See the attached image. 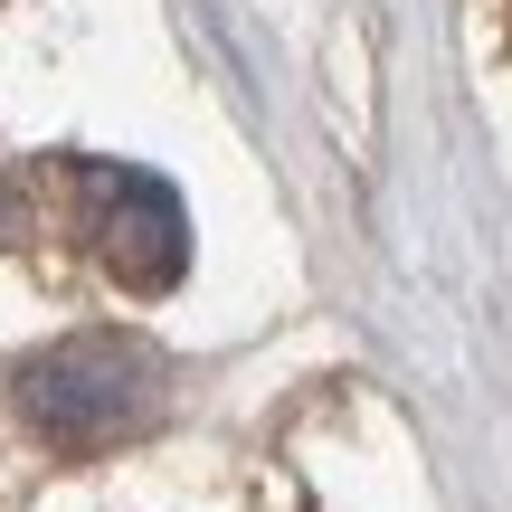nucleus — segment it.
<instances>
[{
    "mask_svg": "<svg viewBox=\"0 0 512 512\" xmlns=\"http://www.w3.org/2000/svg\"><path fill=\"white\" fill-rule=\"evenodd\" d=\"M76 219H86L95 266L114 275L124 294H171L190 266V219L171 200V181L133 162H76Z\"/></svg>",
    "mask_w": 512,
    "mask_h": 512,
    "instance_id": "obj_2",
    "label": "nucleus"
},
{
    "mask_svg": "<svg viewBox=\"0 0 512 512\" xmlns=\"http://www.w3.org/2000/svg\"><path fill=\"white\" fill-rule=\"evenodd\" d=\"M171 399V370L133 332H67L38 361H19V418L57 456H105V446L143 437Z\"/></svg>",
    "mask_w": 512,
    "mask_h": 512,
    "instance_id": "obj_1",
    "label": "nucleus"
}]
</instances>
